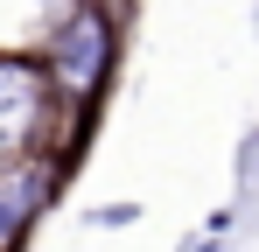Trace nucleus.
<instances>
[{"instance_id": "obj_1", "label": "nucleus", "mask_w": 259, "mask_h": 252, "mask_svg": "<svg viewBox=\"0 0 259 252\" xmlns=\"http://www.w3.org/2000/svg\"><path fill=\"white\" fill-rule=\"evenodd\" d=\"M105 70H112V14L105 7L63 14L49 28V77L63 84V91H77V98H91L105 84Z\"/></svg>"}, {"instance_id": "obj_2", "label": "nucleus", "mask_w": 259, "mask_h": 252, "mask_svg": "<svg viewBox=\"0 0 259 252\" xmlns=\"http://www.w3.org/2000/svg\"><path fill=\"white\" fill-rule=\"evenodd\" d=\"M49 98H56V84H49L42 63H28V56H0V168H14L35 140H42Z\"/></svg>"}, {"instance_id": "obj_3", "label": "nucleus", "mask_w": 259, "mask_h": 252, "mask_svg": "<svg viewBox=\"0 0 259 252\" xmlns=\"http://www.w3.org/2000/svg\"><path fill=\"white\" fill-rule=\"evenodd\" d=\"M42 196H49V168H42V161H14V168H0V252L28 231V217L42 210Z\"/></svg>"}, {"instance_id": "obj_4", "label": "nucleus", "mask_w": 259, "mask_h": 252, "mask_svg": "<svg viewBox=\"0 0 259 252\" xmlns=\"http://www.w3.org/2000/svg\"><path fill=\"white\" fill-rule=\"evenodd\" d=\"M133 217H140L133 203H105V210H91V224H133Z\"/></svg>"}, {"instance_id": "obj_5", "label": "nucleus", "mask_w": 259, "mask_h": 252, "mask_svg": "<svg viewBox=\"0 0 259 252\" xmlns=\"http://www.w3.org/2000/svg\"><path fill=\"white\" fill-rule=\"evenodd\" d=\"M189 252H210V245H189Z\"/></svg>"}]
</instances>
